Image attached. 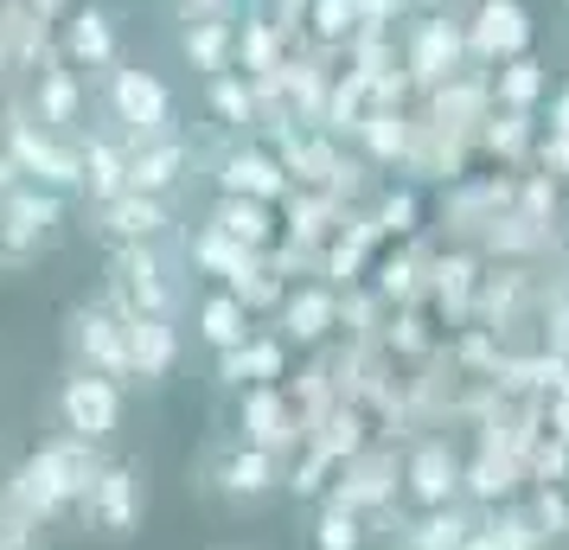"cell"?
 <instances>
[{
  "mask_svg": "<svg viewBox=\"0 0 569 550\" xmlns=\"http://www.w3.org/2000/svg\"><path fill=\"white\" fill-rule=\"evenodd\" d=\"M211 167H218V192H231V199H262V206H282L288 192H295L288 167L269 154V148H262L257 134H250V141H231V148L211 160Z\"/></svg>",
  "mask_w": 569,
  "mask_h": 550,
  "instance_id": "obj_14",
  "label": "cell"
},
{
  "mask_svg": "<svg viewBox=\"0 0 569 550\" xmlns=\"http://www.w3.org/2000/svg\"><path fill=\"white\" fill-rule=\"evenodd\" d=\"M467 148H473V134L461 129H441L429 116H416V134H410V173L422 180H467Z\"/></svg>",
  "mask_w": 569,
  "mask_h": 550,
  "instance_id": "obj_23",
  "label": "cell"
},
{
  "mask_svg": "<svg viewBox=\"0 0 569 550\" xmlns=\"http://www.w3.org/2000/svg\"><path fill=\"white\" fill-rule=\"evenodd\" d=\"M20 186H27V167L0 148V199H7V192H20Z\"/></svg>",
  "mask_w": 569,
  "mask_h": 550,
  "instance_id": "obj_50",
  "label": "cell"
},
{
  "mask_svg": "<svg viewBox=\"0 0 569 550\" xmlns=\"http://www.w3.org/2000/svg\"><path fill=\"white\" fill-rule=\"evenodd\" d=\"M0 250H7V211H0Z\"/></svg>",
  "mask_w": 569,
  "mask_h": 550,
  "instance_id": "obj_55",
  "label": "cell"
},
{
  "mask_svg": "<svg viewBox=\"0 0 569 550\" xmlns=\"http://www.w3.org/2000/svg\"><path fill=\"white\" fill-rule=\"evenodd\" d=\"M410 13H448V0H410Z\"/></svg>",
  "mask_w": 569,
  "mask_h": 550,
  "instance_id": "obj_54",
  "label": "cell"
},
{
  "mask_svg": "<svg viewBox=\"0 0 569 550\" xmlns=\"http://www.w3.org/2000/svg\"><path fill=\"white\" fill-rule=\"evenodd\" d=\"M308 7H313V0H276V20H282V32H301Z\"/></svg>",
  "mask_w": 569,
  "mask_h": 550,
  "instance_id": "obj_51",
  "label": "cell"
},
{
  "mask_svg": "<svg viewBox=\"0 0 569 550\" xmlns=\"http://www.w3.org/2000/svg\"><path fill=\"white\" fill-rule=\"evenodd\" d=\"M518 206V173H492V180H455L441 199V231L455 243H480V237Z\"/></svg>",
  "mask_w": 569,
  "mask_h": 550,
  "instance_id": "obj_10",
  "label": "cell"
},
{
  "mask_svg": "<svg viewBox=\"0 0 569 550\" xmlns=\"http://www.w3.org/2000/svg\"><path fill=\"white\" fill-rule=\"evenodd\" d=\"M403 499L422 506V512L461 499V454L441 442V436H429V442H416L410 454H403Z\"/></svg>",
  "mask_w": 569,
  "mask_h": 550,
  "instance_id": "obj_17",
  "label": "cell"
},
{
  "mask_svg": "<svg viewBox=\"0 0 569 550\" xmlns=\"http://www.w3.org/2000/svg\"><path fill=\"white\" fill-rule=\"evenodd\" d=\"M371 218H378V231L385 237H416L422 224V199H416L410 186H390V192H378V206H371Z\"/></svg>",
  "mask_w": 569,
  "mask_h": 550,
  "instance_id": "obj_42",
  "label": "cell"
},
{
  "mask_svg": "<svg viewBox=\"0 0 569 550\" xmlns=\"http://www.w3.org/2000/svg\"><path fill=\"white\" fill-rule=\"evenodd\" d=\"M525 512H531V524L543 531V544H569V493L563 487H531Z\"/></svg>",
  "mask_w": 569,
  "mask_h": 550,
  "instance_id": "obj_43",
  "label": "cell"
},
{
  "mask_svg": "<svg viewBox=\"0 0 569 550\" xmlns=\"http://www.w3.org/2000/svg\"><path fill=\"white\" fill-rule=\"evenodd\" d=\"M90 97H83V78L71 71V64H46L39 71V83H32V122L39 129H52V134H64V141H78L90 122Z\"/></svg>",
  "mask_w": 569,
  "mask_h": 550,
  "instance_id": "obj_19",
  "label": "cell"
},
{
  "mask_svg": "<svg viewBox=\"0 0 569 550\" xmlns=\"http://www.w3.org/2000/svg\"><path fill=\"white\" fill-rule=\"evenodd\" d=\"M531 52V7L525 0H480L467 13V58L492 71L506 58H525Z\"/></svg>",
  "mask_w": 569,
  "mask_h": 550,
  "instance_id": "obj_11",
  "label": "cell"
},
{
  "mask_svg": "<svg viewBox=\"0 0 569 550\" xmlns=\"http://www.w3.org/2000/svg\"><path fill=\"white\" fill-rule=\"evenodd\" d=\"M58 52H64L71 71H116L122 58H116V20H109V7L78 0L64 13V27H58Z\"/></svg>",
  "mask_w": 569,
  "mask_h": 550,
  "instance_id": "obj_18",
  "label": "cell"
},
{
  "mask_svg": "<svg viewBox=\"0 0 569 550\" xmlns=\"http://www.w3.org/2000/svg\"><path fill=\"white\" fill-rule=\"evenodd\" d=\"M206 224H218L224 237L237 243H250V250H276L282 243V224H276V206H262V199H231V192H218V206H211Z\"/></svg>",
  "mask_w": 569,
  "mask_h": 550,
  "instance_id": "obj_30",
  "label": "cell"
},
{
  "mask_svg": "<svg viewBox=\"0 0 569 550\" xmlns=\"http://www.w3.org/2000/svg\"><path fill=\"white\" fill-rule=\"evenodd\" d=\"M538 167L543 173H557V180H569V134H543L538 141Z\"/></svg>",
  "mask_w": 569,
  "mask_h": 550,
  "instance_id": "obj_48",
  "label": "cell"
},
{
  "mask_svg": "<svg viewBox=\"0 0 569 550\" xmlns=\"http://www.w3.org/2000/svg\"><path fill=\"white\" fill-rule=\"evenodd\" d=\"M492 531V544L499 550H550L543 544V531L531 524V512L518 506V499H506V506H487V519H480Z\"/></svg>",
  "mask_w": 569,
  "mask_h": 550,
  "instance_id": "obj_38",
  "label": "cell"
},
{
  "mask_svg": "<svg viewBox=\"0 0 569 550\" xmlns=\"http://www.w3.org/2000/svg\"><path fill=\"white\" fill-rule=\"evenodd\" d=\"M480 276H487L480 250H467V243H455V250H436V262H429V301H436V308L455 320V327H467V320H473Z\"/></svg>",
  "mask_w": 569,
  "mask_h": 550,
  "instance_id": "obj_20",
  "label": "cell"
},
{
  "mask_svg": "<svg viewBox=\"0 0 569 550\" xmlns=\"http://www.w3.org/2000/svg\"><path fill=\"white\" fill-rule=\"evenodd\" d=\"M192 320H199V340H206L211 352H224V346H243V340H250V327H257V314H250V308H243L231 289L206 294Z\"/></svg>",
  "mask_w": 569,
  "mask_h": 550,
  "instance_id": "obj_35",
  "label": "cell"
},
{
  "mask_svg": "<svg viewBox=\"0 0 569 550\" xmlns=\"http://www.w3.org/2000/svg\"><path fill=\"white\" fill-rule=\"evenodd\" d=\"M390 550H410V544H390Z\"/></svg>",
  "mask_w": 569,
  "mask_h": 550,
  "instance_id": "obj_56",
  "label": "cell"
},
{
  "mask_svg": "<svg viewBox=\"0 0 569 550\" xmlns=\"http://www.w3.org/2000/svg\"><path fill=\"white\" fill-rule=\"evenodd\" d=\"M129 359H134V378L141 384H160L167 371L180 366V327L160 314H134L129 320Z\"/></svg>",
  "mask_w": 569,
  "mask_h": 550,
  "instance_id": "obj_28",
  "label": "cell"
},
{
  "mask_svg": "<svg viewBox=\"0 0 569 550\" xmlns=\"http://www.w3.org/2000/svg\"><path fill=\"white\" fill-rule=\"evenodd\" d=\"M206 109L237 134V141H250V134H257V122H262V116H257V90H250V78H243V71L206 78Z\"/></svg>",
  "mask_w": 569,
  "mask_h": 550,
  "instance_id": "obj_33",
  "label": "cell"
},
{
  "mask_svg": "<svg viewBox=\"0 0 569 550\" xmlns=\"http://www.w3.org/2000/svg\"><path fill=\"white\" fill-rule=\"evenodd\" d=\"M52 410H58V429L64 436H83V442H109L116 429H122V384L116 378H97V371H64L58 378V397H52Z\"/></svg>",
  "mask_w": 569,
  "mask_h": 550,
  "instance_id": "obj_6",
  "label": "cell"
},
{
  "mask_svg": "<svg viewBox=\"0 0 569 550\" xmlns=\"http://www.w3.org/2000/svg\"><path fill=\"white\" fill-rule=\"evenodd\" d=\"M550 134H569V83L550 97Z\"/></svg>",
  "mask_w": 569,
  "mask_h": 550,
  "instance_id": "obj_52",
  "label": "cell"
},
{
  "mask_svg": "<svg viewBox=\"0 0 569 550\" xmlns=\"http://www.w3.org/2000/svg\"><path fill=\"white\" fill-rule=\"evenodd\" d=\"M410 0H359V32H397Z\"/></svg>",
  "mask_w": 569,
  "mask_h": 550,
  "instance_id": "obj_47",
  "label": "cell"
},
{
  "mask_svg": "<svg viewBox=\"0 0 569 550\" xmlns=\"http://www.w3.org/2000/svg\"><path fill=\"white\" fill-rule=\"evenodd\" d=\"M122 154H129V186H134V192L167 199V192L186 180V167H192V141H186L180 129H167V134H122Z\"/></svg>",
  "mask_w": 569,
  "mask_h": 550,
  "instance_id": "obj_15",
  "label": "cell"
},
{
  "mask_svg": "<svg viewBox=\"0 0 569 550\" xmlns=\"http://www.w3.org/2000/svg\"><path fill=\"white\" fill-rule=\"evenodd\" d=\"M288 39H295V32H282V20H262V13H250V20L237 27V64H243V78L288 64Z\"/></svg>",
  "mask_w": 569,
  "mask_h": 550,
  "instance_id": "obj_36",
  "label": "cell"
},
{
  "mask_svg": "<svg viewBox=\"0 0 569 550\" xmlns=\"http://www.w3.org/2000/svg\"><path fill=\"white\" fill-rule=\"evenodd\" d=\"M237 436L250 448H269L276 461H295V448H301V417H295V403H288L282 384H250V391H237Z\"/></svg>",
  "mask_w": 569,
  "mask_h": 550,
  "instance_id": "obj_12",
  "label": "cell"
},
{
  "mask_svg": "<svg viewBox=\"0 0 569 550\" xmlns=\"http://www.w3.org/2000/svg\"><path fill=\"white\" fill-rule=\"evenodd\" d=\"M518 493H525V461L499 454V448H473L461 461V499H473V506H506Z\"/></svg>",
  "mask_w": 569,
  "mask_h": 550,
  "instance_id": "obj_24",
  "label": "cell"
},
{
  "mask_svg": "<svg viewBox=\"0 0 569 550\" xmlns=\"http://www.w3.org/2000/svg\"><path fill=\"white\" fill-rule=\"evenodd\" d=\"M7 211V250H0V269H27L39 250H52L58 231H64V211H71V192H52V186H20L0 199Z\"/></svg>",
  "mask_w": 569,
  "mask_h": 550,
  "instance_id": "obj_4",
  "label": "cell"
},
{
  "mask_svg": "<svg viewBox=\"0 0 569 550\" xmlns=\"http://www.w3.org/2000/svg\"><path fill=\"white\" fill-rule=\"evenodd\" d=\"M461 550H499V544H492V531H487V524H480V531H473V538H467Z\"/></svg>",
  "mask_w": 569,
  "mask_h": 550,
  "instance_id": "obj_53",
  "label": "cell"
},
{
  "mask_svg": "<svg viewBox=\"0 0 569 550\" xmlns=\"http://www.w3.org/2000/svg\"><path fill=\"white\" fill-rule=\"evenodd\" d=\"M467 64V20L455 13H422L410 32H403V71H410L416 90H436V83L461 78Z\"/></svg>",
  "mask_w": 569,
  "mask_h": 550,
  "instance_id": "obj_7",
  "label": "cell"
},
{
  "mask_svg": "<svg viewBox=\"0 0 569 550\" xmlns=\"http://www.w3.org/2000/svg\"><path fill=\"white\" fill-rule=\"evenodd\" d=\"M141 506H148V487H141V468L134 461H109L103 473H97V487L83 493L78 519L97 531V538H109V544H122L134 524H141Z\"/></svg>",
  "mask_w": 569,
  "mask_h": 550,
  "instance_id": "obj_9",
  "label": "cell"
},
{
  "mask_svg": "<svg viewBox=\"0 0 569 550\" xmlns=\"http://www.w3.org/2000/svg\"><path fill=\"white\" fill-rule=\"evenodd\" d=\"M313 550H365V519L352 506L327 499V506L313 512Z\"/></svg>",
  "mask_w": 569,
  "mask_h": 550,
  "instance_id": "obj_39",
  "label": "cell"
},
{
  "mask_svg": "<svg viewBox=\"0 0 569 550\" xmlns=\"http://www.w3.org/2000/svg\"><path fill=\"white\" fill-rule=\"evenodd\" d=\"M543 422H550V436H563V442H569V384L543 397Z\"/></svg>",
  "mask_w": 569,
  "mask_h": 550,
  "instance_id": "obj_49",
  "label": "cell"
},
{
  "mask_svg": "<svg viewBox=\"0 0 569 550\" xmlns=\"http://www.w3.org/2000/svg\"><path fill=\"white\" fill-rule=\"evenodd\" d=\"M288 487V461H276L269 448H250L243 436H224V442L206 448L199 461V493H211L231 512H257Z\"/></svg>",
  "mask_w": 569,
  "mask_h": 550,
  "instance_id": "obj_2",
  "label": "cell"
},
{
  "mask_svg": "<svg viewBox=\"0 0 569 550\" xmlns=\"http://www.w3.org/2000/svg\"><path fill=\"white\" fill-rule=\"evenodd\" d=\"M410 134H416L410 109H371L352 141H359V154L371 160V167H397V160L410 167Z\"/></svg>",
  "mask_w": 569,
  "mask_h": 550,
  "instance_id": "obj_31",
  "label": "cell"
},
{
  "mask_svg": "<svg viewBox=\"0 0 569 550\" xmlns=\"http://www.w3.org/2000/svg\"><path fill=\"white\" fill-rule=\"evenodd\" d=\"M0 148L27 167L32 186H52V192H71V199L83 192V154H78V141L39 129V122H32V109H7V141H0Z\"/></svg>",
  "mask_w": 569,
  "mask_h": 550,
  "instance_id": "obj_3",
  "label": "cell"
},
{
  "mask_svg": "<svg viewBox=\"0 0 569 550\" xmlns=\"http://www.w3.org/2000/svg\"><path fill=\"white\" fill-rule=\"evenodd\" d=\"M211 371H218V384H224V391L282 384V378H288V340H282V333H250L243 346H224Z\"/></svg>",
  "mask_w": 569,
  "mask_h": 550,
  "instance_id": "obj_21",
  "label": "cell"
},
{
  "mask_svg": "<svg viewBox=\"0 0 569 550\" xmlns=\"http://www.w3.org/2000/svg\"><path fill=\"white\" fill-rule=\"evenodd\" d=\"M180 52L199 78H224L237 71V20L211 13V20H186L180 27Z\"/></svg>",
  "mask_w": 569,
  "mask_h": 550,
  "instance_id": "obj_27",
  "label": "cell"
},
{
  "mask_svg": "<svg viewBox=\"0 0 569 550\" xmlns=\"http://www.w3.org/2000/svg\"><path fill=\"white\" fill-rule=\"evenodd\" d=\"M473 148L499 167H525V160L538 154V134H531V116H518V109H492L480 134H473Z\"/></svg>",
  "mask_w": 569,
  "mask_h": 550,
  "instance_id": "obj_32",
  "label": "cell"
},
{
  "mask_svg": "<svg viewBox=\"0 0 569 550\" xmlns=\"http://www.w3.org/2000/svg\"><path fill=\"white\" fill-rule=\"evenodd\" d=\"M308 32L320 39V46H346V39L359 32V0H313Z\"/></svg>",
  "mask_w": 569,
  "mask_h": 550,
  "instance_id": "obj_41",
  "label": "cell"
},
{
  "mask_svg": "<svg viewBox=\"0 0 569 550\" xmlns=\"http://www.w3.org/2000/svg\"><path fill=\"white\" fill-rule=\"evenodd\" d=\"M46 531L52 524H39L32 512H20L7 499V487H0V550H46Z\"/></svg>",
  "mask_w": 569,
  "mask_h": 550,
  "instance_id": "obj_46",
  "label": "cell"
},
{
  "mask_svg": "<svg viewBox=\"0 0 569 550\" xmlns=\"http://www.w3.org/2000/svg\"><path fill=\"white\" fill-rule=\"evenodd\" d=\"M97 211V224L90 231L103 237L109 250L116 243H167V231H173V206L167 199H154V192H122V199H109V206H90Z\"/></svg>",
  "mask_w": 569,
  "mask_h": 550,
  "instance_id": "obj_16",
  "label": "cell"
},
{
  "mask_svg": "<svg viewBox=\"0 0 569 550\" xmlns=\"http://www.w3.org/2000/svg\"><path fill=\"white\" fill-rule=\"evenodd\" d=\"M557 206H563V180L557 173H518V206L525 218H538V224H557Z\"/></svg>",
  "mask_w": 569,
  "mask_h": 550,
  "instance_id": "obj_44",
  "label": "cell"
},
{
  "mask_svg": "<svg viewBox=\"0 0 569 550\" xmlns=\"http://www.w3.org/2000/svg\"><path fill=\"white\" fill-rule=\"evenodd\" d=\"M385 352L390 359H397V352H403V359H429V352H436V340H429V327H422L416 308H397V314L385 320Z\"/></svg>",
  "mask_w": 569,
  "mask_h": 550,
  "instance_id": "obj_45",
  "label": "cell"
},
{
  "mask_svg": "<svg viewBox=\"0 0 569 550\" xmlns=\"http://www.w3.org/2000/svg\"><path fill=\"white\" fill-rule=\"evenodd\" d=\"M397 493H403V461H397V448L378 436V442L359 448V454L333 473V493L327 499L352 506L359 519H385L390 506H397Z\"/></svg>",
  "mask_w": 569,
  "mask_h": 550,
  "instance_id": "obj_8",
  "label": "cell"
},
{
  "mask_svg": "<svg viewBox=\"0 0 569 550\" xmlns=\"http://www.w3.org/2000/svg\"><path fill=\"white\" fill-rule=\"evenodd\" d=\"M543 97H550V78H543V64H538L531 52H525V58H506V64H492V103H499V109L531 116Z\"/></svg>",
  "mask_w": 569,
  "mask_h": 550,
  "instance_id": "obj_34",
  "label": "cell"
},
{
  "mask_svg": "<svg viewBox=\"0 0 569 550\" xmlns=\"http://www.w3.org/2000/svg\"><path fill=\"white\" fill-rule=\"evenodd\" d=\"M333 327H339V289H327V282L288 289V301H282V340L288 346H327Z\"/></svg>",
  "mask_w": 569,
  "mask_h": 550,
  "instance_id": "obj_22",
  "label": "cell"
},
{
  "mask_svg": "<svg viewBox=\"0 0 569 550\" xmlns=\"http://www.w3.org/2000/svg\"><path fill=\"white\" fill-rule=\"evenodd\" d=\"M224 289H231L250 314H282V301H288V282L269 269V262H257L250 276H237V282H224Z\"/></svg>",
  "mask_w": 569,
  "mask_h": 550,
  "instance_id": "obj_40",
  "label": "cell"
},
{
  "mask_svg": "<svg viewBox=\"0 0 569 550\" xmlns=\"http://www.w3.org/2000/svg\"><path fill=\"white\" fill-rule=\"evenodd\" d=\"M473 250H480V257H499V262H543L557 250V224H538V218H525V211H506Z\"/></svg>",
  "mask_w": 569,
  "mask_h": 550,
  "instance_id": "obj_26",
  "label": "cell"
},
{
  "mask_svg": "<svg viewBox=\"0 0 569 550\" xmlns=\"http://www.w3.org/2000/svg\"><path fill=\"white\" fill-rule=\"evenodd\" d=\"M365 262H371V250H365L359 237H346L339 231L327 250H320V262H313V276L327 282V289H359V276H365Z\"/></svg>",
  "mask_w": 569,
  "mask_h": 550,
  "instance_id": "obj_37",
  "label": "cell"
},
{
  "mask_svg": "<svg viewBox=\"0 0 569 550\" xmlns=\"http://www.w3.org/2000/svg\"><path fill=\"white\" fill-rule=\"evenodd\" d=\"M186 262H192L199 276L237 282V276H250V269L262 262V250H250V243H237V237H224L218 224H199V231L186 237Z\"/></svg>",
  "mask_w": 569,
  "mask_h": 550,
  "instance_id": "obj_29",
  "label": "cell"
},
{
  "mask_svg": "<svg viewBox=\"0 0 569 550\" xmlns=\"http://www.w3.org/2000/svg\"><path fill=\"white\" fill-rule=\"evenodd\" d=\"M78 154H83V206H109V199H122L129 192V154H122V141H109V134H78Z\"/></svg>",
  "mask_w": 569,
  "mask_h": 550,
  "instance_id": "obj_25",
  "label": "cell"
},
{
  "mask_svg": "<svg viewBox=\"0 0 569 550\" xmlns=\"http://www.w3.org/2000/svg\"><path fill=\"white\" fill-rule=\"evenodd\" d=\"M109 116L122 122V134H167L173 129V90L141 64H116L109 71Z\"/></svg>",
  "mask_w": 569,
  "mask_h": 550,
  "instance_id": "obj_13",
  "label": "cell"
},
{
  "mask_svg": "<svg viewBox=\"0 0 569 550\" xmlns=\"http://www.w3.org/2000/svg\"><path fill=\"white\" fill-rule=\"evenodd\" d=\"M64 352H71L78 371H97V378H116V384H141L134 378V359H129V320H116L103 301L71 308V320H64Z\"/></svg>",
  "mask_w": 569,
  "mask_h": 550,
  "instance_id": "obj_5",
  "label": "cell"
},
{
  "mask_svg": "<svg viewBox=\"0 0 569 550\" xmlns=\"http://www.w3.org/2000/svg\"><path fill=\"white\" fill-rule=\"evenodd\" d=\"M180 262L167 257V243H116L109 250V282H103V308L116 320L134 314H160L173 320L180 314Z\"/></svg>",
  "mask_w": 569,
  "mask_h": 550,
  "instance_id": "obj_1",
  "label": "cell"
}]
</instances>
